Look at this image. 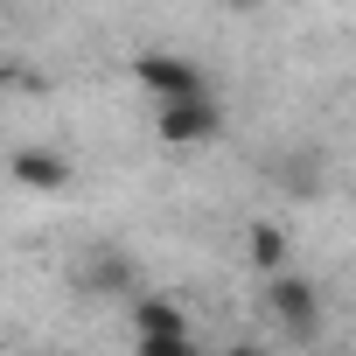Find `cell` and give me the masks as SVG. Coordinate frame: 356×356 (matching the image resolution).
<instances>
[{"label":"cell","mask_w":356,"mask_h":356,"mask_svg":"<svg viewBox=\"0 0 356 356\" xmlns=\"http://www.w3.org/2000/svg\"><path fill=\"white\" fill-rule=\"evenodd\" d=\"M77 280H84L91 293H112V300H133V293H140V266H133L126 252H91Z\"/></svg>","instance_id":"5"},{"label":"cell","mask_w":356,"mask_h":356,"mask_svg":"<svg viewBox=\"0 0 356 356\" xmlns=\"http://www.w3.org/2000/svg\"><path fill=\"white\" fill-rule=\"evenodd\" d=\"M280 182H286L293 196H314V189H321V168H314L307 154H286V161H280Z\"/></svg>","instance_id":"8"},{"label":"cell","mask_w":356,"mask_h":356,"mask_svg":"<svg viewBox=\"0 0 356 356\" xmlns=\"http://www.w3.org/2000/svg\"><path fill=\"white\" fill-rule=\"evenodd\" d=\"M245 252H252V266L273 280V273H286V231L280 224H252L245 231Z\"/></svg>","instance_id":"7"},{"label":"cell","mask_w":356,"mask_h":356,"mask_svg":"<svg viewBox=\"0 0 356 356\" xmlns=\"http://www.w3.org/2000/svg\"><path fill=\"white\" fill-rule=\"evenodd\" d=\"M133 77L154 91V105H175V98H203V91H210V77H203L189 56H168V49H147V56H133Z\"/></svg>","instance_id":"2"},{"label":"cell","mask_w":356,"mask_h":356,"mask_svg":"<svg viewBox=\"0 0 356 356\" xmlns=\"http://www.w3.org/2000/svg\"><path fill=\"white\" fill-rule=\"evenodd\" d=\"M224 356H266V349H252V342H238V349H224Z\"/></svg>","instance_id":"11"},{"label":"cell","mask_w":356,"mask_h":356,"mask_svg":"<svg viewBox=\"0 0 356 356\" xmlns=\"http://www.w3.org/2000/svg\"><path fill=\"white\" fill-rule=\"evenodd\" d=\"M133 328L140 335H189V314L168 293H133Z\"/></svg>","instance_id":"6"},{"label":"cell","mask_w":356,"mask_h":356,"mask_svg":"<svg viewBox=\"0 0 356 356\" xmlns=\"http://www.w3.org/2000/svg\"><path fill=\"white\" fill-rule=\"evenodd\" d=\"M224 8H238V15H252V8H266V0H224Z\"/></svg>","instance_id":"10"},{"label":"cell","mask_w":356,"mask_h":356,"mask_svg":"<svg viewBox=\"0 0 356 356\" xmlns=\"http://www.w3.org/2000/svg\"><path fill=\"white\" fill-rule=\"evenodd\" d=\"M266 314H273L286 335H314V328H321V293H314V280L273 273V280H266Z\"/></svg>","instance_id":"3"},{"label":"cell","mask_w":356,"mask_h":356,"mask_svg":"<svg viewBox=\"0 0 356 356\" xmlns=\"http://www.w3.org/2000/svg\"><path fill=\"white\" fill-rule=\"evenodd\" d=\"M154 133H161L168 147H203V140L224 133V112H217L210 91H203V98H175V105H154Z\"/></svg>","instance_id":"1"},{"label":"cell","mask_w":356,"mask_h":356,"mask_svg":"<svg viewBox=\"0 0 356 356\" xmlns=\"http://www.w3.org/2000/svg\"><path fill=\"white\" fill-rule=\"evenodd\" d=\"M140 356H203L196 335H140Z\"/></svg>","instance_id":"9"},{"label":"cell","mask_w":356,"mask_h":356,"mask_svg":"<svg viewBox=\"0 0 356 356\" xmlns=\"http://www.w3.org/2000/svg\"><path fill=\"white\" fill-rule=\"evenodd\" d=\"M8 175H15L22 189H35V196H56V189H70V161H63L56 147H15Z\"/></svg>","instance_id":"4"}]
</instances>
